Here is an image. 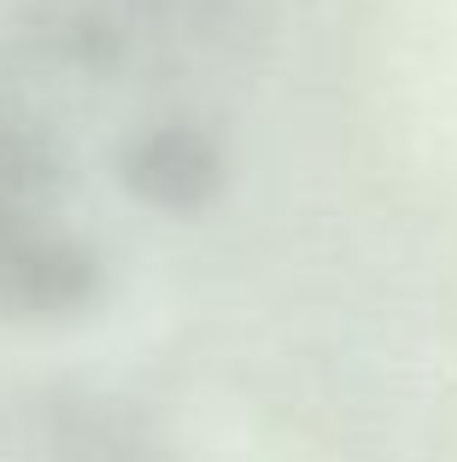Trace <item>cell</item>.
I'll return each instance as SVG.
<instances>
[{"instance_id":"cell-1","label":"cell","mask_w":457,"mask_h":462,"mask_svg":"<svg viewBox=\"0 0 457 462\" xmlns=\"http://www.w3.org/2000/svg\"><path fill=\"white\" fill-rule=\"evenodd\" d=\"M100 287V258L65 217V170L47 129L0 100V310L65 316Z\"/></svg>"},{"instance_id":"cell-2","label":"cell","mask_w":457,"mask_h":462,"mask_svg":"<svg viewBox=\"0 0 457 462\" xmlns=\"http://www.w3.org/2000/svg\"><path fill=\"white\" fill-rule=\"evenodd\" d=\"M117 176L135 199L159 211H200L223 188V152L194 124H153L124 147Z\"/></svg>"}]
</instances>
